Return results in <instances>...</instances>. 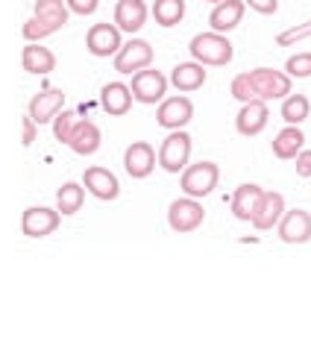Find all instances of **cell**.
Returning a JSON list of instances; mask_svg holds the SVG:
<instances>
[{"label": "cell", "instance_id": "obj_29", "mask_svg": "<svg viewBox=\"0 0 311 352\" xmlns=\"http://www.w3.org/2000/svg\"><path fill=\"white\" fill-rule=\"evenodd\" d=\"M56 30H62V27H59V24H53V21H41V18L32 15L27 24H24V38L39 41V38H47L50 32H56Z\"/></svg>", "mask_w": 311, "mask_h": 352}, {"label": "cell", "instance_id": "obj_31", "mask_svg": "<svg viewBox=\"0 0 311 352\" xmlns=\"http://www.w3.org/2000/svg\"><path fill=\"white\" fill-rule=\"evenodd\" d=\"M229 91H232V97H235V100H241V103L259 100V94H255V85L250 82V74H238L235 80H232Z\"/></svg>", "mask_w": 311, "mask_h": 352}, {"label": "cell", "instance_id": "obj_28", "mask_svg": "<svg viewBox=\"0 0 311 352\" xmlns=\"http://www.w3.org/2000/svg\"><path fill=\"white\" fill-rule=\"evenodd\" d=\"M36 18L53 21V24L65 27L68 24V6H65L62 0H36Z\"/></svg>", "mask_w": 311, "mask_h": 352}, {"label": "cell", "instance_id": "obj_34", "mask_svg": "<svg viewBox=\"0 0 311 352\" xmlns=\"http://www.w3.org/2000/svg\"><path fill=\"white\" fill-rule=\"evenodd\" d=\"M65 6L76 15H92V12H97L100 0H65Z\"/></svg>", "mask_w": 311, "mask_h": 352}, {"label": "cell", "instance_id": "obj_2", "mask_svg": "<svg viewBox=\"0 0 311 352\" xmlns=\"http://www.w3.org/2000/svg\"><path fill=\"white\" fill-rule=\"evenodd\" d=\"M188 159H191V135L182 129H171V135L159 147V164L168 173H180L185 170Z\"/></svg>", "mask_w": 311, "mask_h": 352}, {"label": "cell", "instance_id": "obj_11", "mask_svg": "<svg viewBox=\"0 0 311 352\" xmlns=\"http://www.w3.org/2000/svg\"><path fill=\"white\" fill-rule=\"evenodd\" d=\"M276 229H279V238L285 244H305V241H311V214L305 208L285 212L282 220L276 223Z\"/></svg>", "mask_w": 311, "mask_h": 352}, {"label": "cell", "instance_id": "obj_18", "mask_svg": "<svg viewBox=\"0 0 311 352\" xmlns=\"http://www.w3.org/2000/svg\"><path fill=\"white\" fill-rule=\"evenodd\" d=\"M115 24L124 32H138L144 24H147V3L144 0H118L115 6Z\"/></svg>", "mask_w": 311, "mask_h": 352}, {"label": "cell", "instance_id": "obj_37", "mask_svg": "<svg viewBox=\"0 0 311 352\" xmlns=\"http://www.w3.org/2000/svg\"><path fill=\"white\" fill-rule=\"evenodd\" d=\"M297 176H311V150H299V156H297Z\"/></svg>", "mask_w": 311, "mask_h": 352}, {"label": "cell", "instance_id": "obj_32", "mask_svg": "<svg viewBox=\"0 0 311 352\" xmlns=\"http://www.w3.org/2000/svg\"><path fill=\"white\" fill-rule=\"evenodd\" d=\"M285 71H288V76H297V80H305V76H311V50L291 56L285 62Z\"/></svg>", "mask_w": 311, "mask_h": 352}, {"label": "cell", "instance_id": "obj_27", "mask_svg": "<svg viewBox=\"0 0 311 352\" xmlns=\"http://www.w3.org/2000/svg\"><path fill=\"white\" fill-rule=\"evenodd\" d=\"M308 112H311V103H308L305 94H288V97H285V103H282V118H285V124L299 126V124H303V120L308 118Z\"/></svg>", "mask_w": 311, "mask_h": 352}, {"label": "cell", "instance_id": "obj_12", "mask_svg": "<svg viewBox=\"0 0 311 352\" xmlns=\"http://www.w3.org/2000/svg\"><path fill=\"white\" fill-rule=\"evenodd\" d=\"M65 106V94L62 88H41V91L32 97L30 106H27V115L36 120V124H47V120H53Z\"/></svg>", "mask_w": 311, "mask_h": 352}, {"label": "cell", "instance_id": "obj_22", "mask_svg": "<svg viewBox=\"0 0 311 352\" xmlns=\"http://www.w3.org/2000/svg\"><path fill=\"white\" fill-rule=\"evenodd\" d=\"M171 82L180 88V91H197L206 82V71L200 62H180L171 71Z\"/></svg>", "mask_w": 311, "mask_h": 352}, {"label": "cell", "instance_id": "obj_5", "mask_svg": "<svg viewBox=\"0 0 311 352\" xmlns=\"http://www.w3.org/2000/svg\"><path fill=\"white\" fill-rule=\"evenodd\" d=\"M250 82L255 85V94L259 100H279V97L291 94V76L282 74V71H273V68H255L250 71Z\"/></svg>", "mask_w": 311, "mask_h": 352}, {"label": "cell", "instance_id": "obj_17", "mask_svg": "<svg viewBox=\"0 0 311 352\" xmlns=\"http://www.w3.org/2000/svg\"><path fill=\"white\" fill-rule=\"evenodd\" d=\"M100 141H103V132H100V126L94 120H76L68 147L76 153V156H92V153L100 150Z\"/></svg>", "mask_w": 311, "mask_h": 352}, {"label": "cell", "instance_id": "obj_16", "mask_svg": "<svg viewBox=\"0 0 311 352\" xmlns=\"http://www.w3.org/2000/svg\"><path fill=\"white\" fill-rule=\"evenodd\" d=\"M83 185L97 197V200H118V194H120L118 176L106 168H88L83 173Z\"/></svg>", "mask_w": 311, "mask_h": 352}, {"label": "cell", "instance_id": "obj_24", "mask_svg": "<svg viewBox=\"0 0 311 352\" xmlns=\"http://www.w3.org/2000/svg\"><path fill=\"white\" fill-rule=\"evenodd\" d=\"M21 65H24V71L30 74H50L56 71V56L47 50V47H39V44H30V47H24V53H21Z\"/></svg>", "mask_w": 311, "mask_h": 352}, {"label": "cell", "instance_id": "obj_38", "mask_svg": "<svg viewBox=\"0 0 311 352\" xmlns=\"http://www.w3.org/2000/svg\"><path fill=\"white\" fill-rule=\"evenodd\" d=\"M212 3H220V0H212Z\"/></svg>", "mask_w": 311, "mask_h": 352}, {"label": "cell", "instance_id": "obj_9", "mask_svg": "<svg viewBox=\"0 0 311 352\" xmlns=\"http://www.w3.org/2000/svg\"><path fill=\"white\" fill-rule=\"evenodd\" d=\"M85 47L92 56H100V59L115 56V53L124 47V44H120V30L112 24H94L85 36Z\"/></svg>", "mask_w": 311, "mask_h": 352}, {"label": "cell", "instance_id": "obj_21", "mask_svg": "<svg viewBox=\"0 0 311 352\" xmlns=\"http://www.w3.org/2000/svg\"><path fill=\"white\" fill-rule=\"evenodd\" d=\"M264 188L255 182H247V185H238L235 194H232V214L238 220H253L255 208H259V200H261Z\"/></svg>", "mask_w": 311, "mask_h": 352}, {"label": "cell", "instance_id": "obj_10", "mask_svg": "<svg viewBox=\"0 0 311 352\" xmlns=\"http://www.w3.org/2000/svg\"><path fill=\"white\" fill-rule=\"evenodd\" d=\"M194 118V106L188 97H168L156 109V124L164 129H182Z\"/></svg>", "mask_w": 311, "mask_h": 352}, {"label": "cell", "instance_id": "obj_13", "mask_svg": "<svg viewBox=\"0 0 311 352\" xmlns=\"http://www.w3.org/2000/svg\"><path fill=\"white\" fill-rule=\"evenodd\" d=\"M156 150L147 144V141H132L124 153V168L132 179H144V176H150L153 168H156Z\"/></svg>", "mask_w": 311, "mask_h": 352}, {"label": "cell", "instance_id": "obj_36", "mask_svg": "<svg viewBox=\"0 0 311 352\" xmlns=\"http://www.w3.org/2000/svg\"><path fill=\"white\" fill-rule=\"evenodd\" d=\"M36 120H32L30 115L24 118V120H21V129H24V141H21V144H24V147H30L32 144V141H36Z\"/></svg>", "mask_w": 311, "mask_h": 352}, {"label": "cell", "instance_id": "obj_14", "mask_svg": "<svg viewBox=\"0 0 311 352\" xmlns=\"http://www.w3.org/2000/svg\"><path fill=\"white\" fill-rule=\"evenodd\" d=\"M268 118H270V109L264 100H250V103H244L241 106V112L235 118V129L241 132V135H259V132L268 126Z\"/></svg>", "mask_w": 311, "mask_h": 352}, {"label": "cell", "instance_id": "obj_26", "mask_svg": "<svg viewBox=\"0 0 311 352\" xmlns=\"http://www.w3.org/2000/svg\"><path fill=\"white\" fill-rule=\"evenodd\" d=\"M153 18L159 27H176L185 18V0H156Z\"/></svg>", "mask_w": 311, "mask_h": 352}, {"label": "cell", "instance_id": "obj_4", "mask_svg": "<svg viewBox=\"0 0 311 352\" xmlns=\"http://www.w3.org/2000/svg\"><path fill=\"white\" fill-rule=\"evenodd\" d=\"M129 91H132V100L153 106V103H162V100H164V91H168V80H164L162 71L141 68V71H136V76H132Z\"/></svg>", "mask_w": 311, "mask_h": 352}, {"label": "cell", "instance_id": "obj_35", "mask_svg": "<svg viewBox=\"0 0 311 352\" xmlns=\"http://www.w3.org/2000/svg\"><path fill=\"white\" fill-rule=\"evenodd\" d=\"M244 6L255 9V12H261V15H276V9H279V0H244Z\"/></svg>", "mask_w": 311, "mask_h": 352}, {"label": "cell", "instance_id": "obj_7", "mask_svg": "<svg viewBox=\"0 0 311 352\" xmlns=\"http://www.w3.org/2000/svg\"><path fill=\"white\" fill-rule=\"evenodd\" d=\"M150 62H153V47L144 38H132L115 53V71H120V74L150 68Z\"/></svg>", "mask_w": 311, "mask_h": 352}, {"label": "cell", "instance_id": "obj_6", "mask_svg": "<svg viewBox=\"0 0 311 352\" xmlns=\"http://www.w3.org/2000/svg\"><path fill=\"white\" fill-rule=\"evenodd\" d=\"M203 217H206V208L194 197H182V200H173L168 206V223L173 232H194L203 223Z\"/></svg>", "mask_w": 311, "mask_h": 352}, {"label": "cell", "instance_id": "obj_19", "mask_svg": "<svg viewBox=\"0 0 311 352\" xmlns=\"http://www.w3.org/2000/svg\"><path fill=\"white\" fill-rule=\"evenodd\" d=\"M100 106H103V112L109 115H127L129 109H132V91H129V85L124 82H106L103 85V91H100Z\"/></svg>", "mask_w": 311, "mask_h": 352}, {"label": "cell", "instance_id": "obj_3", "mask_svg": "<svg viewBox=\"0 0 311 352\" xmlns=\"http://www.w3.org/2000/svg\"><path fill=\"white\" fill-rule=\"evenodd\" d=\"M217 179H220V168L215 162H200V164H191V168H185L182 173V191L185 197H206L217 188Z\"/></svg>", "mask_w": 311, "mask_h": 352}, {"label": "cell", "instance_id": "obj_20", "mask_svg": "<svg viewBox=\"0 0 311 352\" xmlns=\"http://www.w3.org/2000/svg\"><path fill=\"white\" fill-rule=\"evenodd\" d=\"M244 18V0H220L215 3L212 15H208V24H212L215 32H229L241 24Z\"/></svg>", "mask_w": 311, "mask_h": 352}, {"label": "cell", "instance_id": "obj_1", "mask_svg": "<svg viewBox=\"0 0 311 352\" xmlns=\"http://www.w3.org/2000/svg\"><path fill=\"white\" fill-rule=\"evenodd\" d=\"M188 50H191L194 62H200V65H229L232 56H235L232 41L224 36V32H215V30L194 36L191 44H188Z\"/></svg>", "mask_w": 311, "mask_h": 352}, {"label": "cell", "instance_id": "obj_15", "mask_svg": "<svg viewBox=\"0 0 311 352\" xmlns=\"http://www.w3.org/2000/svg\"><path fill=\"white\" fill-rule=\"evenodd\" d=\"M282 214H285V197L276 194V191H264L261 200H259V208H255V214H253L250 223L255 229H261V232H268V229H273L276 223H279Z\"/></svg>", "mask_w": 311, "mask_h": 352}, {"label": "cell", "instance_id": "obj_8", "mask_svg": "<svg viewBox=\"0 0 311 352\" xmlns=\"http://www.w3.org/2000/svg\"><path fill=\"white\" fill-rule=\"evenodd\" d=\"M21 229H24L27 238L53 235L59 229V212H53L47 206H30L24 217H21Z\"/></svg>", "mask_w": 311, "mask_h": 352}, {"label": "cell", "instance_id": "obj_23", "mask_svg": "<svg viewBox=\"0 0 311 352\" xmlns=\"http://www.w3.org/2000/svg\"><path fill=\"white\" fill-rule=\"evenodd\" d=\"M303 144H305L303 129L288 124V126L279 132V135L273 138V156H276V159H297L299 150H303Z\"/></svg>", "mask_w": 311, "mask_h": 352}, {"label": "cell", "instance_id": "obj_25", "mask_svg": "<svg viewBox=\"0 0 311 352\" xmlns=\"http://www.w3.org/2000/svg\"><path fill=\"white\" fill-rule=\"evenodd\" d=\"M85 203V188L80 182H65L56 191V212L59 214H76Z\"/></svg>", "mask_w": 311, "mask_h": 352}, {"label": "cell", "instance_id": "obj_33", "mask_svg": "<svg viewBox=\"0 0 311 352\" xmlns=\"http://www.w3.org/2000/svg\"><path fill=\"white\" fill-rule=\"evenodd\" d=\"M308 36H311V21H305V24H297V27L285 30V32H279V36H276V44H279V47H288V44H297V41H303V38H308Z\"/></svg>", "mask_w": 311, "mask_h": 352}, {"label": "cell", "instance_id": "obj_30", "mask_svg": "<svg viewBox=\"0 0 311 352\" xmlns=\"http://www.w3.org/2000/svg\"><path fill=\"white\" fill-rule=\"evenodd\" d=\"M76 126V112H62L53 118V135H56V141H62V144H68L71 141V132Z\"/></svg>", "mask_w": 311, "mask_h": 352}]
</instances>
